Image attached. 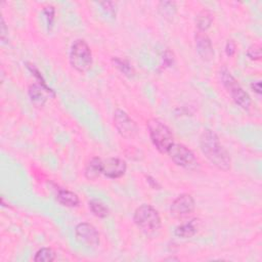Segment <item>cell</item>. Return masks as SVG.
<instances>
[{
    "mask_svg": "<svg viewBox=\"0 0 262 262\" xmlns=\"http://www.w3.org/2000/svg\"><path fill=\"white\" fill-rule=\"evenodd\" d=\"M247 56L252 60H260L262 56L261 47L258 44L251 45L247 50Z\"/></svg>",
    "mask_w": 262,
    "mask_h": 262,
    "instance_id": "cell-21",
    "label": "cell"
},
{
    "mask_svg": "<svg viewBox=\"0 0 262 262\" xmlns=\"http://www.w3.org/2000/svg\"><path fill=\"white\" fill-rule=\"evenodd\" d=\"M147 130L154 146L161 154H167L174 143V137L170 128L159 119L154 118L147 122Z\"/></svg>",
    "mask_w": 262,
    "mask_h": 262,
    "instance_id": "cell-2",
    "label": "cell"
},
{
    "mask_svg": "<svg viewBox=\"0 0 262 262\" xmlns=\"http://www.w3.org/2000/svg\"><path fill=\"white\" fill-rule=\"evenodd\" d=\"M55 259L56 254L51 248H41L36 252L34 256L35 262H51Z\"/></svg>",
    "mask_w": 262,
    "mask_h": 262,
    "instance_id": "cell-19",
    "label": "cell"
},
{
    "mask_svg": "<svg viewBox=\"0 0 262 262\" xmlns=\"http://www.w3.org/2000/svg\"><path fill=\"white\" fill-rule=\"evenodd\" d=\"M7 33H8V30L6 28V25H5V21L3 19V17H1V41L4 43L7 39Z\"/></svg>",
    "mask_w": 262,
    "mask_h": 262,
    "instance_id": "cell-26",
    "label": "cell"
},
{
    "mask_svg": "<svg viewBox=\"0 0 262 262\" xmlns=\"http://www.w3.org/2000/svg\"><path fill=\"white\" fill-rule=\"evenodd\" d=\"M146 181L149 184V186L154 189H160L161 185L157 182V180L155 178H152L151 176H146Z\"/></svg>",
    "mask_w": 262,
    "mask_h": 262,
    "instance_id": "cell-27",
    "label": "cell"
},
{
    "mask_svg": "<svg viewBox=\"0 0 262 262\" xmlns=\"http://www.w3.org/2000/svg\"><path fill=\"white\" fill-rule=\"evenodd\" d=\"M127 164L120 158H107L102 160V175L110 179H118L126 173Z\"/></svg>",
    "mask_w": 262,
    "mask_h": 262,
    "instance_id": "cell-10",
    "label": "cell"
},
{
    "mask_svg": "<svg viewBox=\"0 0 262 262\" xmlns=\"http://www.w3.org/2000/svg\"><path fill=\"white\" fill-rule=\"evenodd\" d=\"M56 200L59 204L64 207L74 208L80 204V199L77 193L66 189V188H58L56 191Z\"/></svg>",
    "mask_w": 262,
    "mask_h": 262,
    "instance_id": "cell-13",
    "label": "cell"
},
{
    "mask_svg": "<svg viewBox=\"0 0 262 262\" xmlns=\"http://www.w3.org/2000/svg\"><path fill=\"white\" fill-rule=\"evenodd\" d=\"M133 221L135 225L145 233H152L161 228L162 221L159 212L150 205L143 204L136 208Z\"/></svg>",
    "mask_w": 262,
    "mask_h": 262,
    "instance_id": "cell-4",
    "label": "cell"
},
{
    "mask_svg": "<svg viewBox=\"0 0 262 262\" xmlns=\"http://www.w3.org/2000/svg\"><path fill=\"white\" fill-rule=\"evenodd\" d=\"M159 11L164 15L165 17L173 16L176 11V5L175 2L171 1H164L159 3Z\"/></svg>",
    "mask_w": 262,
    "mask_h": 262,
    "instance_id": "cell-20",
    "label": "cell"
},
{
    "mask_svg": "<svg viewBox=\"0 0 262 262\" xmlns=\"http://www.w3.org/2000/svg\"><path fill=\"white\" fill-rule=\"evenodd\" d=\"M89 209L92 212V214L98 218H105L110 214L108 208L100 201L98 200H91L88 203Z\"/></svg>",
    "mask_w": 262,
    "mask_h": 262,
    "instance_id": "cell-17",
    "label": "cell"
},
{
    "mask_svg": "<svg viewBox=\"0 0 262 262\" xmlns=\"http://www.w3.org/2000/svg\"><path fill=\"white\" fill-rule=\"evenodd\" d=\"M114 124L118 133L126 138L131 139L137 135L138 127L134 120L123 110L117 108L114 113Z\"/></svg>",
    "mask_w": 262,
    "mask_h": 262,
    "instance_id": "cell-7",
    "label": "cell"
},
{
    "mask_svg": "<svg viewBox=\"0 0 262 262\" xmlns=\"http://www.w3.org/2000/svg\"><path fill=\"white\" fill-rule=\"evenodd\" d=\"M235 43L233 42V40H227L226 44H225V53L227 56H232L235 53Z\"/></svg>",
    "mask_w": 262,
    "mask_h": 262,
    "instance_id": "cell-24",
    "label": "cell"
},
{
    "mask_svg": "<svg viewBox=\"0 0 262 262\" xmlns=\"http://www.w3.org/2000/svg\"><path fill=\"white\" fill-rule=\"evenodd\" d=\"M164 63L167 66V67H170L171 64H173V61H174V57H173V53L170 51V50H167L165 53H164Z\"/></svg>",
    "mask_w": 262,
    "mask_h": 262,
    "instance_id": "cell-25",
    "label": "cell"
},
{
    "mask_svg": "<svg viewBox=\"0 0 262 262\" xmlns=\"http://www.w3.org/2000/svg\"><path fill=\"white\" fill-rule=\"evenodd\" d=\"M195 208V202L191 194L182 193L178 195L170 206V213L175 218H184L190 215Z\"/></svg>",
    "mask_w": 262,
    "mask_h": 262,
    "instance_id": "cell-8",
    "label": "cell"
},
{
    "mask_svg": "<svg viewBox=\"0 0 262 262\" xmlns=\"http://www.w3.org/2000/svg\"><path fill=\"white\" fill-rule=\"evenodd\" d=\"M199 229V220L198 219H191L185 223H182L180 225H178L175 230L174 233L176 236L181 237V238H188L193 236Z\"/></svg>",
    "mask_w": 262,
    "mask_h": 262,
    "instance_id": "cell-15",
    "label": "cell"
},
{
    "mask_svg": "<svg viewBox=\"0 0 262 262\" xmlns=\"http://www.w3.org/2000/svg\"><path fill=\"white\" fill-rule=\"evenodd\" d=\"M69 59L72 68L79 73H85L91 68L92 52L85 40L77 39L73 42Z\"/></svg>",
    "mask_w": 262,
    "mask_h": 262,
    "instance_id": "cell-5",
    "label": "cell"
},
{
    "mask_svg": "<svg viewBox=\"0 0 262 262\" xmlns=\"http://www.w3.org/2000/svg\"><path fill=\"white\" fill-rule=\"evenodd\" d=\"M213 19H214V17L210 10H208V9L201 10L196 14V17H195V24H196L198 31L206 32L211 27Z\"/></svg>",
    "mask_w": 262,
    "mask_h": 262,
    "instance_id": "cell-16",
    "label": "cell"
},
{
    "mask_svg": "<svg viewBox=\"0 0 262 262\" xmlns=\"http://www.w3.org/2000/svg\"><path fill=\"white\" fill-rule=\"evenodd\" d=\"M251 88L253 89L254 92H256L258 95L261 94V82L260 81H255V82H252L251 84Z\"/></svg>",
    "mask_w": 262,
    "mask_h": 262,
    "instance_id": "cell-28",
    "label": "cell"
},
{
    "mask_svg": "<svg viewBox=\"0 0 262 262\" xmlns=\"http://www.w3.org/2000/svg\"><path fill=\"white\" fill-rule=\"evenodd\" d=\"M219 77L223 87L226 89L231 99L239 107H242L245 111H248L251 106V98L249 94L239 85V83L236 81V79L231 75V73L226 68H222L219 72Z\"/></svg>",
    "mask_w": 262,
    "mask_h": 262,
    "instance_id": "cell-3",
    "label": "cell"
},
{
    "mask_svg": "<svg viewBox=\"0 0 262 262\" xmlns=\"http://www.w3.org/2000/svg\"><path fill=\"white\" fill-rule=\"evenodd\" d=\"M200 148L203 155L216 168L222 171H228L230 169V156L214 131L210 129L203 131L200 137Z\"/></svg>",
    "mask_w": 262,
    "mask_h": 262,
    "instance_id": "cell-1",
    "label": "cell"
},
{
    "mask_svg": "<svg viewBox=\"0 0 262 262\" xmlns=\"http://www.w3.org/2000/svg\"><path fill=\"white\" fill-rule=\"evenodd\" d=\"M75 236L80 244L87 247H96L99 245V232L88 222H81L76 225Z\"/></svg>",
    "mask_w": 262,
    "mask_h": 262,
    "instance_id": "cell-9",
    "label": "cell"
},
{
    "mask_svg": "<svg viewBox=\"0 0 262 262\" xmlns=\"http://www.w3.org/2000/svg\"><path fill=\"white\" fill-rule=\"evenodd\" d=\"M85 177L89 180H95L102 174V160L98 157L91 158L85 166Z\"/></svg>",
    "mask_w": 262,
    "mask_h": 262,
    "instance_id": "cell-14",
    "label": "cell"
},
{
    "mask_svg": "<svg viewBox=\"0 0 262 262\" xmlns=\"http://www.w3.org/2000/svg\"><path fill=\"white\" fill-rule=\"evenodd\" d=\"M100 6L111 16L116 15V4L114 2H103V3H100Z\"/></svg>",
    "mask_w": 262,
    "mask_h": 262,
    "instance_id": "cell-23",
    "label": "cell"
},
{
    "mask_svg": "<svg viewBox=\"0 0 262 262\" xmlns=\"http://www.w3.org/2000/svg\"><path fill=\"white\" fill-rule=\"evenodd\" d=\"M43 13L46 17V21H47V27L48 30L51 29V27L53 26V21H54V15H55V9L53 6L49 5L43 8Z\"/></svg>",
    "mask_w": 262,
    "mask_h": 262,
    "instance_id": "cell-22",
    "label": "cell"
},
{
    "mask_svg": "<svg viewBox=\"0 0 262 262\" xmlns=\"http://www.w3.org/2000/svg\"><path fill=\"white\" fill-rule=\"evenodd\" d=\"M194 43H195V50L204 61H210L214 56L213 45L211 39L205 32L198 31L194 35Z\"/></svg>",
    "mask_w": 262,
    "mask_h": 262,
    "instance_id": "cell-11",
    "label": "cell"
},
{
    "mask_svg": "<svg viewBox=\"0 0 262 262\" xmlns=\"http://www.w3.org/2000/svg\"><path fill=\"white\" fill-rule=\"evenodd\" d=\"M113 62L115 64V67L121 72L123 73L125 76L131 78L135 75V70L132 67V64L125 58H121V57H114Z\"/></svg>",
    "mask_w": 262,
    "mask_h": 262,
    "instance_id": "cell-18",
    "label": "cell"
},
{
    "mask_svg": "<svg viewBox=\"0 0 262 262\" xmlns=\"http://www.w3.org/2000/svg\"><path fill=\"white\" fill-rule=\"evenodd\" d=\"M28 93H29V97H30L32 103H34L36 106L44 105V103L46 102V99H47L46 94H49V96L51 95L52 97L55 96L54 93H51L50 91L45 89L43 86H41L39 83L30 85Z\"/></svg>",
    "mask_w": 262,
    "mask_h": 262,
    "instance_id": "cell-12",
    "label": "cell"
},
{
    "mask_svg": "<svg viewBox=\"0 0 262 262\" xmlns=\"http://www.w3.org/2000/svg\"><path fill=\"white\" fill-rule=\"evenodd\" d=\"M167 154L174 164L183 169L195 171L200 168V163L194 154L181 143H173Z\"/></svg>",
    "mask_w": 262,
    "mask_h": 262,
    "instance_id": "cell-6",
    "label": "cell"
}]
</instances>
